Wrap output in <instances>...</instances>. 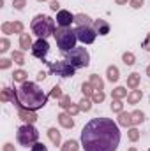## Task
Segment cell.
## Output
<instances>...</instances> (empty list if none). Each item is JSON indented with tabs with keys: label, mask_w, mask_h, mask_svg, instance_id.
I'll use <instances>...</instances> for the list:
<instances>
[{
	"label": "cell",
	"mask_w": 150,
	"mask_h": 151,
	"mask_svg": "<svg viewBox=\"0 0 150 151\" xmlns=\"http://www.w3.org/2000/svg\"><path fill=\"white\" fill-rule=\"evenodd\" d=\"M118 144V123L110 118H94L81 130V146L85 151H115Z\"/></svg>",
	"instance_id": "6da1fadb"
},
{
	"label": "cell",
	"mask_w": 150,
	"mask_h": 151,
	"mask_svg": "<svg viewBox=\"0 0 150 151\" xmlns=\"http://www.w3.org/2000/svg\"><path fill=\"white\" fill-rule=\"evenodd\" d=\"M18 93V100H20V107L18 109H28V111H37L41 107L46 106L48 102V95L39 88L36 83L25 81L21 83V86L16 90Z\"/></svg>",
	"instance_id": "7a4b0ae2"
},
{
	"label": "cell",
	"mask_w": 150,
	"mask_h": 151,
	"mask_svg": "<svg viewBox=\"0 0 150 151\" xmlns=\"http://www.w3.org/2000/svg\"><path fill=\"white\" fill-rule=\"evenodd\" d=\"M30 28H32V32H34L39 39H48L50 35H55V32H57L55 21H53L50 16H44V14H37V16L32 19Z\"/></svg>",
	"instance_id": "3957f363"
},
{
	"label": "cell",
	"mask_w": 150,
	"mask_h": 151,
	"mask_svg": "<svg viewBox=\"0 0 150 151\" xmlns=\"http://www.w3.org/2000/svg\"><path fill=\"white\" fill-rule=\"evenodd\" d=\"M55 40H57V46H58V49L62 51V53H69L71 49H74L76 47V32L74 30H71V27L69 28H57V32H55Z\"/></svg>",
	"instance_id": "277c9868"
},
{
	"label": "cell",
	"mask_w": 150,
	"mask_h": 151,
	"mask_svg": "<svg viewBox=\"0 0 150 151\" xmlns=\"http://www.w3.org/2000/svg\"><path fill=\"white\" fill-rule=\"evenodd\" d=\"M16 139H18V142H20L21 146H25V148H32V146L39 141V132H37V128H36L34 125L25 123L23 127L18 128V132H16Z\"/></svg>",
	"instance_id": "5b68a950"
},
{
	"label": "cell",
	"mask_w": 150,
	"mask_h": 151,
	"mask_svg": "<svg viewBox=\"0 0 150 151\" xmlns=\"http://www.w3.org/2000/svg\"><path fill=\"white\" fill-rule=\"evenodd\" d=\"M66 60L74 67V69H85L90 65V55L85 47H74L69 53H66Z\"/></svg>",
	"instance_id": "8992f818"
},
{
	"label": "cell",
	"mask_w": 150,
	"mask_h": 151,
	"mask_svg": "<svg viewBox=\"0 0 150 151\" xmlns=\"http://www.w3.org/2000/svg\"><path fill=\"white\" fill-rule=\"evenodd\" d=\"M48 65H50V70L51 72H55L57 76H60V77H73L76 72V69L67 62V60H64V62H55V63H51V62H46Z\"/></svg>",
	"instance_id": "52a82bcc"
},
{
	"label": "cell",
	"mask_w": 150,
	"mask_h": 151,
	"mask_svg": "<svg viewBox=\"0 0 150 151\" xmlns=\"http://www.w3.org/2000/svg\"><path fill=\"white\" fill-rule=\"evenodd\" d=\"M76 37L79 42H83V44H92L95 37H97V32L92 28V27H76Z\"/></svg>",
	"instance_id": "ba28073f"
},
{
	"label": "cell",
	"mask_w": 150,
	"mask_h": 151,
	"mask_svg": "<svg viewBox=\"0 0 150 151\" xmlns=\"http://www.w3.org/2000/svg\"><path fill=\"white\" fill-rule=\"evenodd\" d=\"M48 53H50V44H48L46 39H39L37 42H34V46H32V55H34L36 58L44 60Z\"/></svg>",
	"instance_id": "9c48e42d"
},
{
	"label": "cell",
	"mask_w": 150,
	"mask_h": 151,
	"mask_svg": "<svg viewBox=\"0 0 150 151\" xmlns=\"http://www.w3.org/2000/svg\"><path fill=\"white\" fill-rule=\"evenodd\" d=\"M74 14H71V11H67V9H60L58 12H57V25L60 27V28H69L71 27V23L74 21Z\"/></svg>",
	"instance_id": "30bf717a"
},
{
	"label": "cell",
	"mask_w": 150,
	"mask_h": 151,
	"mask_svg": "<svg viewBox=\"0 0 150 151\" xmlns=\"http://www.w3.org/2000/svg\"><path fill=\"white\" fill-rule=\"evenodd\" d=\"M94 30L99 34V35H108L110 34V23L106 21V19H95L94 21Z\"/></svg>",
	"instance_id": "8fae6325"
},
{
	"label": "cell",
	"mask_w": 150,
	"mask_h": 151,
	"mask_svg": "<svg viewBox=\"0 0 150 151\" xmlns=\"http://www.w3.org/2000/svg\"><path fill=\"white\" fill-rule=\"evenodd\" d=\"M18 116L25 121V123H30V125H34L36 121H37V116H36V113L34 111H28V109H18Z\"/></svg>",
	"instance_id": "7c38bea8"
},
{
	"label": "cell",
	"mask_w": 150,
	"mask_h": 151,
	"mask_svg": "<svg viewBox=\"0 0 150 151\" xmlns=\"http://www.w3.org/2000/svg\"><path fill=\"white\" fill-rule=\"evenodd\" d=\"M58 121H60V125H62L64 128H73V127H74V119L71 118L69 113H62L58 116Z\"/></svg>",
	"instance_id": "4fadbf2b"
},
{
	"label": "cell",
	"mask_w": 150,
	"mask_h": 151,
	"mask_svg": "<svg viewBox=\"0 0 150 151\" xmlns=\"http://www.w3.org/2000/svg\"><path fill=\"white\" fill-rule=\"evenodd\" d=\"M32 39H30V34H21L20 35V47L23 49V51H28V47L32 49Z\"/></svg>",
	"instance_id": "5bb4252c"
},
{
	"label": "cell",
	"mask_w": 150,
	"mask_h": 151,
	"mask_svg": "<svg viewBox=\"0 0 150 151\" xmlns=\"http://www.w3.org/2000/svg\"><path fill=\"white\" fill-rule=\"evenodd\" d=\"M141 97H143L141 90H133V91L127 95V102H129V104H138V102L141 100Z\"/></svg>",
	"instance_id": "9a60e30c"
},
{
	"label": "cell",
	"mask_w": 150,
	"mask_h": 151,
	"mask_svg": "<svg viewBox=\"0 0 150 151\" xmlns=\"http://www.w3.org/2000/svg\"><path fill=\"white\" fill-rule=\"evenodd\" d=\"M48 137H50V141H51L55 146H60L62 139H60V134H58L57 128H50V130H48Z\"/></svg>",
	"instance_id": "2e32d148"
},
{
	"label": "cell",
	"mask_w": 150,
	"mask_h": 151,
	"mask_svg": "<svg viewBox=\"0 0 150 151\" xmlns=\"http://www.w3.org/2000/svg\"><path fill=\"white\" fill-rule=\"evenodd\" d=\"M74 21L78 23V27H90V25H92V19H90L87 14H76Z\"/></svg>",
	"instance_id": "e0dca14e"
},
{
	"label": "cell",
	"mask_w": 150,
	"mask_h": 151,
	"mask_svg": "<svg viewBox=\"0 0 150 151\" xmlns=\"http://www.w3.org/2000/svg\"><path fill=\"white\" fill-rule=\"evenodd\" d=\"M118 125H122V127H131L133 125V118H131V114L127 113H122L118 114Z\"/></svg>",
	"instance_id": "ac0fdd59"
},
{
	"label": "cell",
	"mask_w": 150,
	"mask_h": 151,
	"mask_svg": "<svg viewBox=\"0 0 150 151\" xmlns=\"http://www.w3.org/2000/svg\"><path fill=\"white\" fill-rule=\"evenodd\" d=\"M138 84H140V74L133 72V74L127 77V88H131V90H136V88H138Z\"/></svg>",
	"instance_id": "d6986e66"
},
{
	"label": "cell",
	"mask_w": 150,
	"mask_h": 151,
	"mask_svg": "<svg viewBox=\"0 0 150 151\" xmlns=\"http://www.w3.org/2000/svg\"><path fill=\"white\" fill-rule=\"evenodd\" d=\"M106 76H108V81H111V83H117L118 81V69L115 67V65H110L108 67V70H106Z\"/></svg>",
	"instance_id": "ffe728a7"
},
{
	"label": "cell",
	"mask_w": 150,
	"mask_h": 151,
	"mask_svg": "<svg viewBox=\"0 0 150 151\" xmlns=\"http://www.w3.org/2000/svg\"><path fill=\"white\" fill-rule=\"evenodd\" d=\"M92 86H94V90H103V86H104V83H103V79L99 77V76L92 74L90 76V81H88Z\"/></svg>",
	"instance_id": "44dd1931"
},
{
	"label": "cell",
	"mask_w": 150,
	"mask_h": 151,
	"mask_svg": "<svg viewBox=\"0 0 150 151\" xmlns=\"http://www.w3.org/2000/svg\"><path fill=\"white\" fill-rule=\"evenodd\" d=\"M127 95H129V93H127V90H125L124 86H118V88L113 90V99H118V100H120V99H124V97H127Z\"/></svg>",
	"instance_id": "7402d4cb"
},
{
	"label": "cell",
	"mask_w": 150,
	"mask_h": 151,
	"mask_svg": "<svg viewBox=\"0 0 150 151\" xmlns=\"http://www.w3.org/2000/svg\"><path fill=\"white\" fill-rule=\"evenodd\" d=\"M131 118H133V125H140V123H143L145 114L141 111H134V113H131Z\"/></svg>",
	"instance_id": "603a6c76"
},
{
	"label": "cell",
	"mask_w": 150,
	"mask_h": 151,
	"mask_svg": "<svg viewBox=\"0 0 150 151\" xmlns=\"http://www.w3.org/2000/svg\"><path fill=\"white\" fill-rule=\"evenodd\" d=\"M12 79H14V81H18V83H25V81H27V72H25L23 69H20V70H14Z\"/></svg>",
	"instance_id": "cb8c5ba5"
},
{
	"label": "cell",
	"mask_w": 150,
	"mask_h": 151,
	"mask_svg": "<svg viewBox=\"0 0 150 151\" xmlns=\"http://www.w3.org/2000/svg\"><path fill=\"white\" fill-rule=\"evenodd\" d=\"M81 91H83V95H85V97H92V93H94L95 90H94V86H92L90 83H83Z\"/></svg>",
	"instance_id": "d4e9b609"
},
{
	"label": "cell",
	"mask_w": 150,
	"mask_h": 151,
	"mask_svg": "<svg viewBox=\"0 0 150 151\" xmlns=\"http://www.w3.org/2000/svg\"><path fill=\"white\" fill-rule=\"evenodd\" d=\"M79 109H81V111H85V113H87V111H90V109H92V100H90L88 97H85V99L79 102Z\"/></svg>",
	"instance_id": "484cf974"
},
{
	"label": "cell",
	"mask_w": 150,
	"mask_h": 151,
	"mask_svg": "<svg viewBox=\"0 0 150 151\" xmlns=\"http://www.w3.org/2000/svg\"><path fill=\"white\" fill-rule=\"evenodd\" d=\"M12 60H14V63H18V65H23V63H25V56H23V53H20V51H12Z\"/></svg>",
	"instance_id": "4316f807"
},
{
	"label": "cell",
	"mask_w": 150,
	"mask_h": 151,
	"mask_svg": "<svg viewBox=\"0 0 150 151\" xmlns=\"http://www.w3.org/2000/svg\"><path fill=\"white\" fill-rule=\"evenodd\" d=\"M122 60H124V63L125 65H134V62H136V58H134V55L133 53H124V56H122Z\"/></svg>",
	"instance_id": "83f0119b"
},
{
	"label": "cell",
	"mask_w": 150,
	"mask_h": 151,
	"mask_svg": "<svg viewBox=\"0 0 150 151\" xmlns=\"http://www.w3.org/2000/svg\"><path fill=\"white\" fill-rule=\"evenodd\" d=\"M122 109H124V104L118 100V99H113V102H111V111L113 113H122Z\"/></svg>",
	"instance_id": "f1b7e54d"
},
{
	"label": "cell",
	"mask_w": 150,
	"mask_h": 151,
	"mask_svg": "<svg viewBox=\"0 0 150 151\" xmlns=\"http://www.w3.org/2000/svg\"><path fill=\"white\" fill-rule=\"evenodd\" d=\"M62 151H78V142L76 141H67L62 146Z\"/></svg>",
	"instance_id": "f546056e"
},
{
	"label": "cell",
	"mask_w": 150,
	"mask_h": 151,
	"mask_svg": "<svg viewBox=\"0 0 150 151\" xmlns=\"http://www.w3.org/2000/svg\"><path fill=\"white\" fill-rule=\"evenodd\" d=\"M104 100V91L103 90H95L92 93V102H103Z\"/></svg>",
	"instance_id": "4dcf8cb0"
},
{
	"label": "cell",
	"mask_w": 150,
	"mask_h": 151,
	"mask_svg": "<svg viewBox=\"0 0 150 151\" xmlns=\"http://www.w3.org/2000/svg\"><path fill=\"white\" fill-rule=\"evenodd\" d=\"M58 106L64 107V109H69V107L73 106V104H71V97H69V95H64V97L60 99V104H58Z\"/></svg>",
	"instance_id": "1f68e13d"
},
{
	"label": "cell",
	"mask_w": 150,
	"mask_h": 151,
	"mask_svg": "<svg viewBox=\"0 0 150 151\" xmlns=\"http://www.w3.org/2000/svg\"><path fill=\"white\" fill-rule=\"evenodd\" d=\"M129 139H131L133 142H136V141L140 139V132H138V128H129Z\"/></svg>",
	"instance_id": "d6a6232c"
},
{
	"label": "cell",
	"mask_w": 150,
	"mask_h": 151,
	"mask_svg": "<svg viewBox=\"0 0 150 151\" xmlns=\"http://www.w3.org/2000/svg\"><path fill=\"white\" fill-rule=\"evenodd\" d=\"M11 25H12V34H23V25L20 21H14Z\"/></svg>",
	"instance_id": "836d02e7"
},
{
	"label": "cell",
	"mask_w": 150,
	"mask_h": 151,
	"mask_svg": "<svg viewBox=\"0 0 150 151\" xmlns=\"http://www.w3.org/2000/svg\"><path fill=\"white\" fill-rule=\"evenodd\" d=\"M12 5H14V9L23 11V9H25V5H27V2H25V0H14V2H12Z\"/></svg>",
	"instance_id": "e575fe53"
},
{
	"label": "cell",
	"mask_w": 150,
	"mask_h": 151,
	"mask_svg": "<svg viewBox=\"0 0 150 151\" xmlns=\"http://www.w3.org/2000/svg\"><path fill=\"white\" fill-rule=\"evenodd\" d=\"M7 49H9V40H7L5 37L0 39V51H2V53H5Z\"/></svg>",
	"instance_id": "d590c367"
},
{
	"label": "cell",
	"mask_w": 150,
	"mask_h": 151,
	"mask_svg": "<svg viewBox=\"0 0 150 151\" xmlns=\"http://www.w3.org/2000/svg\"><path fill=\"white\" fill-rule=\"evenodd\" d=\"M30 151H48V148H46L42 142H36V144L30 148Z\"/></svg>",
	"instance_id": "8d00e7d4"
},
{
	"label": "cell",
	"mask_w": 150,
	"mask_h": 151,
	"mask_svg": "<svg viewBox=\"0 0 150 151\" xmlns=\"http://www.w3.org/2000/svg\"><path fill=\"white\" fill-rule=\"evenodd\" d=\"M2 32H4L5 35L12 34V25H11V23H4V25H2Z\"/></svg>",
	"instance_id": "74e56055"
},
{
	"label": "cell",
	"mask_w": 150,
	"mask_h": 151,
	"mask_svg": "<svg viewBox=\"0 0 150 151\" xmlns=\"http://www.w3.org/2000/svg\"><path fill=\"white\" fill-rule=\"evenodd\" d=\"M50 95H51V97H55V99H62V97H64V95H62V91H60V88H58V86H55V88H53V90H51V93H50Z\"/></svg>",
	"instance_id": "f35d334b"
},
{
	"label": "cell",
	"mask_w": 150,
	"mask_h": 151,
	"mask_svg": "<svg viewBox=\"0 0 150 151\" xmlns=\"http://www.w3.org/2000/svg\"><path fill=\"white\" fill-rule=\"evenodd\" d=\"M143 2H145V0H129V4H131L133 9H140V7L143 5Z\"/></svg>",
	"instance_id": "ab89813d"
},
{
	"label": "cell",
	"mask_w": 150,
	"mask_h": 151,
	"mask_svg": "<svg viewBox=\"0 0 150 151\" xmlns=\"http://www.w3.org/2000/svg\"><path fill=\"white\" fill-rule=\"evenodd\" d=\"M9 67H11V60L2 58V60H0V69H9Z\"/></svg>",
	"instance_id": "60d3db41"
},
{
	"label": "cell",
	"mask_w": 150,
	"mask_h": 151,
	"mask_svg": "<svg viewBox=\"0 0 150 151\" xmlns=\"http://www.w3.org/2000/svg\"><path fill=\"white\" fill-rule=\"evenodd\" d=\"M79 111H81V109H79V106H71V107L67 109V113L71 114V116H74V114H78Z\"/></svg>",
	"instance_id": "b9f144b4"
},
{
	"label": "cell",
	"mask_w": 150,
	"mask_h": 151,
	"mask_svg": "<svg viewBox=\"0 0 150 151\" xmlns=\"http://www.w3.org/2000/svg\"><path fill=\"white\" fill-rule=\"evenodd\" d=\"M143 47H145L147 51H150V34H149V35H147V39L143 40Z\"/></svg>",
	"instance_id": "7bdbcfd3"
},
{
	"label": "cell",
	"mask_w": 150,
	"mask_h": 151,
	"mask_svg": "<svg viewBox=\"0 0 150 151\" xmlns=\"http://www.w3.org/2000/svg\"><path fill=\"white\" fill-rule=\"evenodd\" d=\"M2 151H16V148H14L11 142H7V144H4V150Z\"/></svg>",
	"instance_id": "ee69618b"
},
{
	"label": "cell",
	"mask_w": 150,
	"mask_h": 151,
	"mask_svg": "<svg viewBox=\"0 0 150 151\" xmlns=\"http://www.w3.org/2000/svg\"><path fill=\"white\" fill-rule=\"evenodd\" d=\"M50 7H51V11H57V12L60 11V5H58V2H55V0L51 2V5H50Z\"/></svg>",
	"instance_id": "f6af8a7d"
},
{
	"label": "cell",
	"mask_w": 150,
	"mask_h": 151,
	"mask_svg": "<svg viewBox=\"0 0 150 151\" xmlns=\"http://www.w3.org/2000/svg\"><path fill=\"white\" fill-rule=\"evenodd\" d=\"M44 77H46V72H39V76H37V79H39V81H42Z\"/></svg>",
	"instance_id": "bcb514c9"
},
{
	"label": "cell",
	"mask_w": 150,
	"mask_h": 151,
	"mask_svg": "<svg viewBox=\"0 0 150 151\" xmlns=\"http://www.w3.org/2000/svg\"><path fill=\"white\" fill-rule=\"evenodd\" d=\"M115 2H117L118 5H124V4H127V0H115Z\"/></svg>",
	"instance_id": "7dc6e473"
},
{
	"label": "cell",
	"mask_w": 150,
	"mask_h": 151,
	"mask_svg": "<svg viewBox=\"0 0 150 151\" xmlns=\"http://www.w3.org/2000/svg\"><path fill=\"white\" fill-rule=\"evenodd\" d=\"M147 76H149V77H150V67H149V69H147Z\"/></svg>",
	"instance_id": "c3c4849f"
},
{
	"label": "cell",
	"mask_w": 150,
	"mask_h": 151,
	"mask_svg": "<svg viewBox=\"0 0 150 151\" xmlns=\"http://www.w3.org/2000/svg\"><path fill=\"white\" fill-rule=\"evenodd\" d=\"M127 151H138V150L136 148H131V150H127Z\"/></svg>",
	"instance_id": "681fc988"
},
{
	"label": "cell",
	"mask_w": 150,
	"mask_h": 151,
	"mask_svg": "<svg viewBox=\"0 0 150 151\" xmlns=\"http://www.w3.org/2000/svg\"><path fill=\"white\" fill-rule=\"evenodd\" d=\"M39 2H44V0H39Z\"/></svg>",
	"instance_id": "f907efd6"
}]
</instances>
